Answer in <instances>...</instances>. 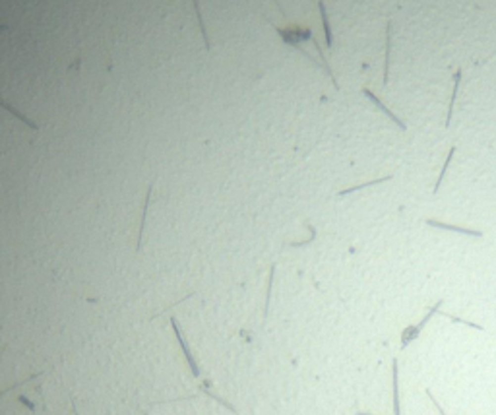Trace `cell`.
<instances>
[{"label":"cell","instance_id":"6da1fadb","mask_svg":"<svg viewBox=\"0 0 496 415\" xmlns=\"http://www.w3.org/2000/svg\"><path fill=\"white\" fill-rule=\"evenodd\" d=\"M49 374V370H41L37 374H31L29 378H25L18 384H12L8 388H4L0 392V398L4 396H16L18 404H22L23 408H27L33 415L39 414H47L52 415V410L50 406L47 404V398L43 394V384H41V378Z\"/></svg>","mask_w":496,"mask_h":415},{"label":"cell","instance_id":"7a4b0ae2","mask_svg":"<svg viewBox=\"0 0 496 415\" xmlns=\"http://www.w3.org/2000/svg\"><path fill=\"white\" fill-rule=\"evenodd\" d=\"M171 324H173V330H175V334H177L179 346H181L182 353H184V359H186V363H188V367H190V372H192V376L200 382V384H198V390L192 394V396H188L186 400H196L198 396H205V398H209V400H215L219 406H223V408H227V410H231L233 414H237V410H235V408H233L227 400H223L221 396H217V394L211 390V386H213V384H211V382L203 376V372L200 370V367H198V361L194 359V355H192V351H190V346H188V342L184 340V336H182V332H181V326L177 324V320H175V318H171Z\"/></svg>","mask_w":496,"mask_h":415},{"label":"cell","instance_id":"3957f363","mask_svg":"<svg viewBox=\"0 0 496 415\" xmlns=\"http://www.w3.org/2000/svg\"><path fill=\"white\" fill-rule=\"evenodd\" d=\"M430 227H438V229H446V231H455V233H463V235H469V237H483V233L477 229H467V227H457V225H450V223H442L438 219H427Z\"/></svg>","mask_w":496,"mask_h":415},{"label":"cell","instance_id":"277c9868","mask_svg":"<svg viewBox=\"0 0 496 415\" xmlns=\"http://www.w3.org/2000/svg\"><path fill=\"white\" fill-rule=\"evenodd\" d=\"M362 93H364V95H366V97H368V99H370V101H372V103H374V105H376L378 109H382L384 113H386V115L390 116V118H392V120H394V122H396V124H397L399 128H403V130H405V122H403L401 118H397V116L394 115V113H392V111H390V109H388V107L384 105L382 101H380V97H376V95H374V93L370 92L368 88H364V90H362Z\"/></svg>","mask_w":496,"mask_h":415},{"label":"cell","instance_id":"5b68a950","mask_svg":"<svg viewBox=\"0 0 496 415\" xmlns=\"http://www.w3.org/2000/svg\"><path fill=\"white\" fill-rule=\"evenodd\" d=\"M390 51H392V22L386 23V58H384V86L390 82Z\"/></svg>","mask_w":496,"mask_h":415},{"label":"cell","instance_id":"8992f818","mask_svg":"<svg viewBox=\"0 0 496 415\" xmlns=\"http://www.w3.org/2000/svg\"><path fill=\"white\" fill-rule=\"evenodd\" d=\"M392 394H394V415H401V408H399V382H397V361L394 359L392 363Z\"/></svg>","mask_w":496,"mask_h":415},{"label":"cell","instance_id":"52a82bcc","mask_svg":"<svg viewBox=\"0 0 496 415\" xmlns=\"http://www.w3.org/2000/svg\"><path fill=\"white\" fill-rule=\"evenodd\" d=\"M459 82H461V68H457V70H455V74H453V90H451L450 105H448V116H446V128H450L451 111H453V101H455V95H457V90H459Z\"/></svg>","mask_w":496,"mask_h":415},{"label":"cell","instance_id":"ba28073f","mask_svg":"<svg viewBox=\"0 0 496 415\" xmlns=\"http://www.w3.org/2000/svg\"><path fill=\"white\" fill-rule=\"evenodd\" d=\"M320 14H322L324 33H326V45L332 47V29H330V22H328V14H326V8H324V2H320Z\"/></svg>","mask_w":496,"mask_h":415},{"label":"cell","instance_id":"9c48e42d","mask_svg":"<svg viewBox=\"0 0 496 415\" xmlns=\"http://www.w3.org/2000/svg\"><path fill=\"white\" fill-rule=\"evenodd\" d=\"M392 177L388 175V177H382V179H376V181H368V183H362V185H357V186H351V188H347V190H341L339 192V196H345V194H349V192H355V190H361L364 186H372V185H380V183H386V181H390Z\"/></svg>","mask_w":496,"mask_h":415},{"label":"cell","instance_id":"30bf717a","mask_svg":"<svg viewBox=\"0 0 496 415\" xmlns=\"http://www.w3.org/2000/svg\"><path fill=\"white\" fill-rule=\"evenodd\" d=\"M453 152H455V146H451L450 148V154H448V157H446V161L442 165V171H440V175H438V181H436V185H434V194L438 192V188L442 185V181H444V175H446V171H448V165L451 161V156H453Z\"/></svg>","mask_w":496,"mask_h":415},{"label":"cell","instance_id":"8fae6325","mask_svg":"<svg viewBox=\"0 0 496 415\" xmlns=\"http://www.w3.org/2000/svg\"><path fill=\"white\" fill-rule=\"evenodd\" d=\"M427 396H429L430 400H432V404H434V408H436V410H438V412H440V415H446V414H444V410H442V408H440V404H438V402H436V400H434V396H432V392H430V390H427Z\"/></svg>","mask_w":496,"mask_h":415},{"label":"cell","instance_id":"7c38bea8","mask_svg":"<svg viewBox=\"0 0 496 415\" xmlns=\"http://www.w3.org/2000/svg\"><path fill=\"white\" fill-rule=\"evenodd\" d=\"M357 415H370V414H362V412H357Z\"/></svg>","mask_w":496,"mask_h":415}]
</instances>
